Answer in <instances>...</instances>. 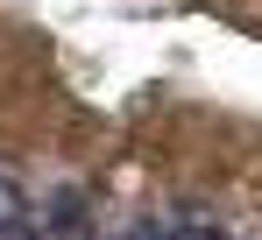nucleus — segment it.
Segmentation results:
<instances>
[{
  "label": "nucleus",
  "mask_w": 262,
  "mask_h": 240,
  "mask_svg": "<svg viewBox=\"0 0 262 240\" xmlns=\"http://www.w3.org/2000/svg\"><path fill=\"white\" fill-rule=\"evenodd\" d=\"M114 240H241V233L220 226L213 212L177 205V212H142V219H128V226H114Z\"/></svg>",
  "instance_id": "1"
}]
</instances>
